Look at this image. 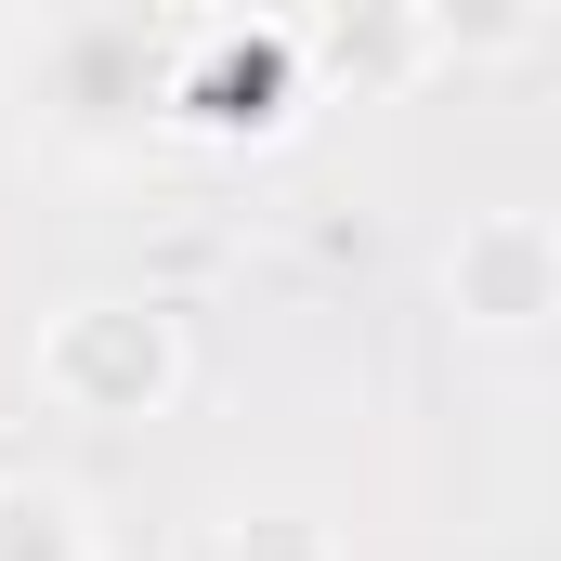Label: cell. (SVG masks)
Listing matches in <instances>:
<instances>
[{"mask_svg": "<svg viewBox=\"0 0 561 561\" xmlns=\"http://www.w3.org/2000/svg\"><path fill=\"white\" fill-rule=\"evenodd\" d=\"M183 313H157V300H118V287H92V300H53L39 313V340H26V379H39V405L53 419H92V431H131L157 419L170 392H183Z\"/></svg>", "mask_w": 561, "mask_h": 561, "instance_id": "obj_1", "label": "cell"}, {"mask_svg": "<svg viewBox=\"0 0 561 561\" xmlns=\"http://www.w3.org/2000/svg\"><path fill=\"white\" fill-rule=\"evenodd\" d=\"M444 300H457V327H483V340L549 327L561 313V236H549V209H470L457 249H444Z\"/></svg>", "mask_w": 561, "mask_h": 561, "instance_id": "obj_2", "label": "cell"}, {"mask_svg": "<svg viewBox=\"0 0 561 561\" xmlns=\"http://www.w3.org/2000/svg\"><path fill=\"white\" fill-rule=\"evenodd\" d=\"M209 561H340V536L300 523V510H236V523L209 536Z\"/></svg>", "mask_w": 561, "mask_h": 561, "instance_id": "obj_3", "label": "cell"}]
</instances>
